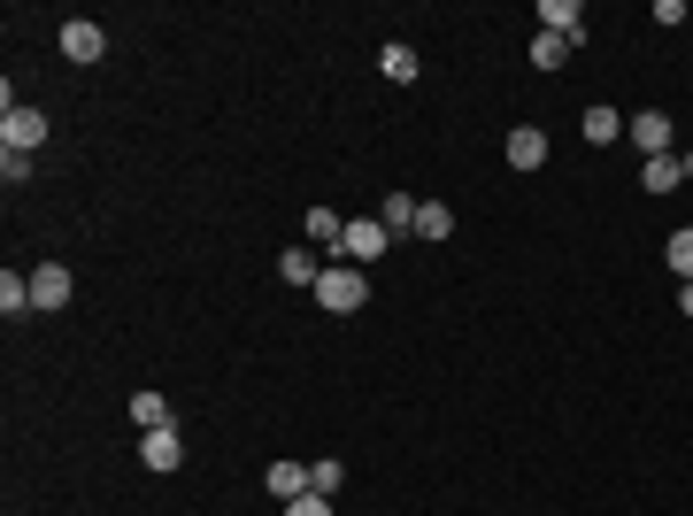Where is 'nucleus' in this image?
<instances>
[{
	"label": "nucleus",
	"mask_w": 693,
	"mask_h": 516,
	"mask_svg": "<svg viewBox=\"0 0 693 516\" xmlns=\"http://www.w3.org/2000/svg\"><path fill=\"white\" fill-rule=\"evenodd\" d=\"M378 70H386L393 85H416V70H424V62H416V47H401V39H393V47L378 54Z\"/></svg>",
	"instance_id": "f8f14e48"
},
{
	"label": "nucleus",
	"mask_w": 693,
	"mask_h": 516,
	"mask_svg": "<svg viewBox=\"0 0 693 516\" xmlns=\"http://www.w3.org/2000/svg\"><path fill=\"white\" fill-rule=\"evenodd\" d=\"M632 147H640V154H670V116H663V109L632 116Z\"/></svg>",
	"instance_id": "1a4fd4ad"
},
{
	"label": "nucleus",
	"mask_w": 693,
	"mask_h": 516,
	"mask_svg": "<svg viewBox=\"0 0 693 516\" xmlns=\"http://www.w3.org/2000/svg\"><path fill=\"white\" fill-rule=\"evenodd\" d=\"M301 231H308V247H346V216H331V209H308Z\"/></svg>",
	"instance_id": "9d476101"
},
{
	"label": "nucleus",
	"mask_w": 693,
	"mask_h": 516,
	"mask_svg": "<svg viewBox=\"0 0 693 516\" xmlns=\"http://www.w3.org/2000/svg\"><path fill=\"white\" fill-rule=\"evenodd\" d=\"M0 178L24 186V178H32V154H24V147H0Z\"/></svg>",
	"instance_id": "5701e85b"
},
{
	"label": "nucleus",
	"mask_w": 693,
	"mask_h": 516,
	"mask_svg": "<svg viewBox=\"0 0 693 516\" xmlns=\"http://www.w3.org/2000/svg\"><path fill=\"white\" fill-rule=\"evenodd\" d=\"M563 54H578L570 39H555V32H540L532 39V70H563Z\"/></svg>",
	"instance_id": "6ab92c4d"
},
{
	"label": "nucleus",
	"mask_w": 693,
	"mask_h": 516,
	"mask_svg": "<svg viewBox=\"0 0 693 516\" xmlns=\"http://www.w3.org/2000/svg\"><path fill=\"white\" fill-rule=\"evenodd\" d=\"M270 493L278 501H301L308 493V463H270Z\"/></svg>",
	"instance_id": "4468645a"
},
{
	"label": "nucleus",
	"mask_w": 693,
	"mask_h": 516,
	"mask_svg": "<svg viewBox=\"0 0 693 516\" xmlns=\"http://www.w3.org/2000/svg\"><path fill=\"white\" fill-rule=\"evenodd\" d=\"M286 516H331V493H301V501H286Z\"/></svg>",
	"instance_id": "b1692460"
},
{
	"label": "nucleus",
	"mask_w": 693,
	"mask_h": 516,
	"mask_svg": "<svg viewBox=\"0 0 693 516\" xmlns=\"http://www.w3.org/2000/svg\"><path fill=\"white\" fill-rule=\"evenodd\" d=\"M131 424H139V432H162V424H169V401H162V393H131Z\"/></svg>",
	"instance_id": "dca6fc26"
},
{
	"label": "nucleus",
	"mask_w": 693,
	"mask_h": 516,
	"mask_svg": "<svg viewBox=\"0 0 693 516\" xmlns=\"http://www.w3.org/2000/svg\"><path fill=\"white\" fill-rule=\"evenodd\" d=\"M508 162H516V169H540V162H547V131H540V124H516V131H508Z\"/></svg>",
	"instance_id": "0eeeda50"
},
{
	"label": "nucleus",
	"mask_w": 693,
	"mask_h": 516,
	"mask_svg": "<svg viewBox=\"0 0 693 516\" xmlns=\"http://www.w3.org/2000/svg\"><path fill=\"white\" fill-rule=\"evenodd\" d=\"M278 278H286V286H316L324 270H316V254H308V247H286V254H278Z\"/></svg>",
	"instance_id": "9b49d317"
},
{
	"label": "nucleus",
	"mask_w": 693,
	"mask_h": 516,
	"mask_svg": "<svg viewBox=\"0 0 693 516\" xmlns=\"http://www.w3.org/2000/svg\"><path fill=\"white\" fill-rule=\"evenodd\" d=\"M640 178H647V193H670V186L685 178V162H678V154H647V169H640Z\"/></svg>",
	"instance_id": "2eb2a0df"
},
{
	"label": "nucleus",
	"mask_w": 693,
	"mask_h": 516,
	"mask_svg": "<svg viewBox=\"0 0 693 516\" xmlns=\"http://www.w3.org/2000/svg\"><path fill=\"white\" fill-rule=\"evenodd\" d=\"M663 263L678 270V286L693 278V231H670V247H663Z\"/></svg>",
	"instance_id": "aec40b11"
},
{
	"label": "nucleus",
	"mask_w": 693,
	"mask_h": 516,
	"mask_svg": "<svg viewBox=\"0 0 693 516\" xmlns=\"http://www.w3.org/2000/svg\"><path fill=\"white\" fill-rule=\"evenodd\" d=\"M62 54H70V62H101V54H109V32L85 24V16H70V24H62Z\"/></svg>",
	"instance_id": "f03ea898"
},
{
	"label": "nucleus",
	"mask_w": 693,
	"mask_h": 516,
	"mask_svg": "<svg viewBox=\"0 0 693 516\" xmlns=\"http://www.w3.org/2000/svg\"><path fill=\"white\" fill-rule=\"evenodd\" d=\"M39 139H47V116H39V109H16V101H9V116H0V147H24V154H32Z\"/></svg>",
	"instance_id": "7ed1b4c3"
},
{
	"label": "nucleus",
	"mask_w": 693,
	"mask_h": 516,
	"mask_svg": "<svg viewBox=\"0 0 693 516\" xmlns=\"http://www.w3.org/2000/svg\"><path fill=\"white\" fill-rule=\"evenodd\" d=\"M585 139H593V147L625 139V116H617V109H585Z\"/></svg>",
	"instance_id": "f3484780"
},
{
	"label": "nucleus",
	"mask_w": 693,
	"mask_h": 516,
	"mask_svg": "<svg viewBox=\"0 0 693 516\" xmlns=\"http://www.w3.org/2000/svg\"><path fill=\"white\" fill-rule=\"evenodd\" d=\"M139 455H147V470H178V463H186V440L162 424V432H147V440H139Z\"/></svg>",
	"instance_id": "6e6552de"
},
{
	"label": "nucleus",
	"mask_w": 693,
	"mask_h": 516,
	"mask_svg": "<svg viewBox=\"0 0 693 516\" xmlns=\"http://www.w3.org/2000/svg\"><path fill=\"white\" fill-rule=\"evenodd\" d=\"M339 478H346V470H339L331 455H316V463H308V493H339Z\"/></svg>",
	"instance_id": "4be33fe9"
},
{
	"label": "nucleus",
	"mask_w": 693,
	"mask_h": 516,
	"mask_svg": "<svg viewBox=\"0 0 693 516\" xmlns=\"http://www.w3.org/2000/svg\"><path fill=\"white\" fill-rule=\"evenodd\" d=\"M678 309H685V316H693V278H685V286H678Z\"/></svg>",
	"instance_id": "393cba45"
},
{
	"label": "nucleus",
	"mask_w": 693,
	"mask_h": 516,
	"mask_svg": "<svg viewBox=\"0 0 693 516\" xmlns=\"http://www.w3.org/2000/svg\"><path fill=\"white\" fill-rule=\"evenodd\" d=\"M62 301H70V270L62 263H39L32 270V309H62Z\"/></svg>",
	"instance_id": "423d86ee"
},
{
	"label": "nucleus",
	"mask_w": 693,
	"mask_h": 516,
	"mask_svg": "<svg viewBox=\"0 0 693 516\" xmlns=\"http://www.w3.org/2000/svg\"><path fill=\"white\" fill-rule=\"evenodd\" d=\"M316 301H324L331 316H355V309L370 301V278H363V270H331V263H324V278H316Z\"/></svg>",
	"instance_id": "f257e3e1"
},
{
	"label": "nucleus",
	"mask_w": 693,
	"mask_h": 516,
	"mask_svg": "<svg viewBox=\"0 0 693 516\" xmlns=\"http://www.w3.org/2000/svg\"><path fill=\"white\" fill-rule=\"evenodd\" d=\"M540 24L570 47H585V16H578V0H540Z\"/></svg>",
	"instance_id": "39448f33"
},
{
	"label": "nucleus",
	"mask_w": 693,
	"mask_h": 516,
	"mask_svg": "<svg viewBox=\"0 0 693 516\" xmlns=\"http://www.w3.org/2000/svg\"><path fill=\"white\" fill-rule=\"evenodd\" d=\"M448 231H455V209H440V201L416 209V239H448Z\"/></svg>",
	"instance_id": "a211bd4d"
},
{
	"label": "nucleus",
	"mask_w": 693,
	"mask_h": 516,
	"mask_svg": "<svg viewBox=\"0 0 693 516\" xmlns=\"http://www.w3.org/2000/svg\"><path fill=\"white\" fill-rule=\"evenodd\" d=\"M386 224L378 216H355V224H346V263H378V254H386Z\"/></svg>",
	"instance_id": "20e7f679"
},
{
	"label": "nucleus",
	"mask_w": 693,
	"mask_h": 516,
	"mask_svg": "<svg viewBox=\"0 0 693 516\" xmlns=\"http://www.w3.org/2000/svg\"><path fill=\"white\" fill-rule=\"evenodd\" d=\"M416 209H424L416 193H386V209H378V224H386V231H416Z\"/></svg>",
	"instance_id": "ddd939ff"
},
{
	"label": "nucleus",
	"mask_w": 693,
	"mask_h": 516,
	"mask_svg": "<svg viewBox=\"0 0 693 516\" xmlns=\"http://www.w3.org/2000/svg\"><path fill=\"white\" fill-rule=\"evenodd\" d=\"M678 162H685V178H693V147H685V154H678Z\"/></svg>",
	"instance_id": "a878e982"
},
{
	"label": "nucleus",
	"mask_w": 693,
	"mask_h": 516,
	"mask_svg": "<svg viewBox=\"0 0 693 516\" xmlns=\"http://www.w3.org/2000/svg\"><path fill=\"white\" fill-rule=\"evenodd\" d=\"M0 309H9V316H24V309H32V278H16V270L0 278Z\"/></svg>",
	"instance_id": "412c9836"
}]
</instances>
